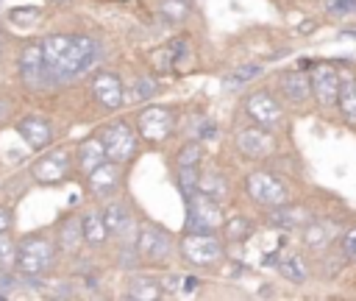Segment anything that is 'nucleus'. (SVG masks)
<instances>
[{
	"instance_id": "nucleus-1",
	"label": "nucleus",
	"mask_w": 356,
	"mask_h": 301,
	"mask_svg": "<svg viewBox=\"0 0 356 301\" xmlns=\"http://www.w3.org/2000/svg\"><path fill=\"white\" fill-rule=\"evenodd\" d=\"M44 64L53 75V81H70L83 75L100 56V47L89 36H72V33H53L42 42Z\"/></svg>"
},
{
	"instance_id": "nucleus-2",
	"label": "nucleus",
	"mask_w": 356,
	"mask_h": 301,
	"mask_svg": "<svg viewBox=\"0 0 356 301\" xmlns=\"http://www.w3.org/2000/svg\"><path fill=\"white\" fill-rule=\"evenodd\" d=\"M56 259V248L47 237L42 234H31L19 242V251H17V270L22 276H42L50 270Z\"/></svg>"
},
{
	"instance_id": "nucleus-3",
	"label": "nucleus",
	"mask_w": 356,
	"mask_h": 301,
	"mask_svg": "<svg viewBox=\"0 0 356 301\" xmlns=\"http://www.w3.org/2000/svg\"><path fill=\"white\" fill-rule=\"evenodd\" d=\"M222 226L220 201L195 192L186 198V231H217Z\"/></svg>"
},
{
	"instance_id": "nucleus-4",
	"label": "nucleus",
	"mask_w": 356,
	"mask_h": 301,
	"mask_svg": "<svg viewBox=\"0 0 356 301\" xmlns=\"http://www.w3.org/2000/svg\"><path fill=\"white\" fill-rule=\"evenodd\" d=\"M100 142L106 148V156L117 164L128 162L134 153H136V137L134 131L125 125V123H111L100 131Z\"/></svg>"
},
{
	"instance_id": "nucleus-5",
	"label": "nucleus",
	"mask_w": 356,
	"mask_h": 301,
	"mask_svg": "<svg viewBox=\"0 0 356 301\" xmlns=\"http://www.w3.org/2000/svg\"><path fill=\"white\" fill-rule=\"evenodd\" d=\"M248 192H250V198L256 201V203H261V206H267V209H275V206H281V203H286V198H289V192H286V187L273 176V173H250V178H248Z\"/></svg>"
},
{
	"instance_id": "nucleus-6",
	"label": "nucleus",
	"mask_w": 356,
	"mask_h": 301,
	"mask_svg": "<svg viewBox=\"0 0 356 301\" xmlns=\"http://www.w3.org/2000/svg\"><path fill=\"white\" fill-rule=\"evenodd\" d=\"M31 173H33V181H39V184H58L70 173V153L64 148H56V150L39 156L33 162Z\"/></svg>"
},
{
	"instance_id": "nucleus-7",
	"label": "nucleus",
	"mask_w": 356,
	"mask_h": 301,
	"mask_svg": "<svg viewBox=\"0 0 356 301\" xmlns=\"http://www.w3.org/2000/svg\"><path fill=\"white\" fill-rule=\"evenodd\" d=\"M245 111L264 128H278L284 123V109L270 92H253L245 100Z\"/></svg>"
},
{
	"instance_id": "nucleus-8",
	"label": "nucleus",
	"mask_w": 356,
	"mask_h": 301,
	"mask_svg": "<svg viewBox=\"0 0 356 301\" xmlns=\"http://www.w3.org/2000/svg\"><path fill=\"white\" fill-rule=\"evenodd\" d=\"M136 125H139V134L150 142H161L172 134V114L170 109L164 106H147L139 111L136 117Z\"/></svg>"
},
{
	"instance_id": "nucleus-9",
	"label": "nucleus",
	"mask_w": 356,
	"mask_h": 301,
	"mask_svg": "<svg viewBox=\"0 0 356 301\" xmlns=\"http://www.w3.org/2000/svg\"><path fill=\"white\" fill-rule=\"evenodd\" d=\"M184 254H186V259L189 262H195V265H211V262H217L220 259V254H222V248H220V242L211 237V231H189L186 237H184Z\"/></svg>"
},
{
	"instance_id": "nucleus-10",
	"label": "nucleus",
	"mask_w": 356,
	"mask_h": 301,
	"mask_svg": "<svg viewBox=\"0 0 356 301\" xmlns=\"http://www.w3.org/2000/svg\"><path fill=\"white\" fill-rule=\"evenodd\" d=\"M19 72H22V81L28 86H50L56 84L47 64H44V56H42V45H28L19 56Z\"/></svg>"
},
{
	"instance_id": "nucleus-11",
	"label": "nucleus",
	"mask_w": 356,
	"mask_h": 301,
	"mask_svg": "<svg viewBox=\"0 0 356 301\" xmlns=\"http://www.w3.org/2000/svg\"><path fill=\"white\" fill-rule=\"evenodd\" d=\"M234 142H236V150L242 156H248V159H264V156H270L275 150V142L264 131V125L261 128H239Z\"/></svg>"
},
{
	"instance_id": "nucleus-12",
	"label": "nucleus",
	"mask_w": 356,
	"mask_h": 301,
	"mask_svg": "<svg viewBox=\"0 0 356 301\" xmlns=\"http://www.w3.org/2000/svg\"><path fill=\"white\" fill-rule=\"evenodd\" d=\"M312 92L323 106H334L339 95V72L331 64H314L312 67Z\"/></svg>"
},
{
	"instance_id": "nucleus-13",
	"label": "nucleus",
	"mask_w": 356,
	"mask_h": 301,
	"mask_svg": "<svg viewBox=\"0 0 356 301\" xmlns=\"http://www.w3.org/2000/svg\"><path fill=\"white\" fill-rule=\"evenodd\" d=\"M92 95L103 109H120L122 98H125V89H122V81L114 72H100L92 81Z\"/></svg>"
},
{
	"instance_id": "nucleus-14",
	"label": "nucleus",
	"mask_w": 356,
	"mask_h": 301,
	"mask_svg": "<svg viewBox=\"0 0 356 301\" xmlns=\"http://www.w3.org/2000/svg\"><path fill=\"white\" fill-rule=\"evenodd\" d=\"M136 245H139V254L145 259H153V262L156 259H164L170 254V237H167V231L159 229V226H153V223H145L139 229Z\"/></svg>"
},
{
	"instance_id": "nucleus-15",
	"label": "nucleus",
	"mask_w": 356,
	"mask_h": 301,
	"mask_svg": "<svg viewBox=\"0 0 356 301\" xmlns=\"http://www.w3.org/2000/svg\"><path fill=\"white\" fill-rule=\"evenodd\" d=\"M17 134H19V137L25 139V145L33 148V150L44 148V145L53 139V128H50V123L42 120V117H22V120L17 123Z\"/></svg>"
},
{
	"instance_id": "nucleus-16",
	"label": "nucleus",
	"mask_w": 356,
	"mask_h": 301,
	"mask_svg": "<svg viewBox=\"0 0 356 301\" xmlns=\"http://www.w3.org/2000/svg\"><path fill=\"white\" fill-rule=\"evenodd\" d=\"M86 178H89V190L95 195L106 198V195H114L120 187V167H117V162H103Z\"/></svg>"
},
{
	"instance_id": "nucleus-17",
	"label": "nucleus",
	"mask_w": 356,
	"mask_h": 301,
	"mask_svg": "<svg viewBox=\"0 0 356 301\" xmlns=\"http://www.w3.org/2000/svg\"><path fill=\"white\" fill-rule=\"evenodd\" d=\"M103 220H106V229L111 231V234H117V237H125V242H134L131 237H134V217H131V212L122 206V203H117V201H111L106 209H103Z\"/></svg>"
},
{
	"instance_id": "nucleus-18",
	"label": "nucleus",
	"mask_w": 356,
	"mask_h": 301,
	"mask_svg": "<svg viewBox=\"0 0 356 301\" xmlns=\"http://www.w3.org/2000/svg\"><path fill=\"white\" fill-rule=\"evenodd\" d=\"M108 156H106V148H103V142H100V137L97 139H83L81 145H78V167H81V173H92L97 164H103Z\"/></svg>"
},
{
	"instance_id": "nucleus-19",
	"label": "nucleus",
	"mask_w": 356,
	"mask_h": 301,
	"mask_svg": "<svg viewBox=\"0 0 356 301\" xmlns=\"http://www.w3.org/2000/svg\"><path fill=\"white\" fill-rule=\"evenodd\" d=\"M281 92H284L289 100L300 103V100H306L309 92H312V78H306L303 72H286V75L281 78Z\"/></svg>"
},
{
	"instance_id": "nucleus-20",
	"label": "nucleus",
	"mask_w": 356,
	"mask_h": 301,
	"mask_svg": "<svg viewBox=\"0 0 356 301\" xmlns=\"http://www.w3.org/2000/svg\"><path fill=\"white\" fill-rule=\"evenodd\" d=\"M161 295V284L153 276H134L128 284V298L134 301H156Z\"/></svg>"
},
{
	"instance_id": "nucleus-21",
	"label": "nucleus",
	"mask_w": 356,
	"mask_h": 301,
	"mask_svg": "<svg viewBox=\"0 0 356 301\" xmlns=\"http://www.w3.org/2000/svg\"><path fill=\"white\" fill-rule=\"evenodd\" d=\"M81 229H83V240H86L89 245H103V242H106L108 229H106L103 215H97V212H86V215L81 217Z\"/></svg>"
},
{
	"instance_id": "nucleus-22",
	"label": "nucleus",
	"mask_w": 356,
	"mask_h": 301,
	"mask_svg": "<svg viewBox=\"0 0 356 301\" xmlns=\"http://www.w3.org/2000/svg\"><path fill=\"white\" fill-rule=\"evenodd\" d=\"M337 106L342 109L345 120L356 125V81L353 78H345L339 84V95H337Z\"/></svg>"
},
{
	"instance_id": "nucleus-23",
	"label": "nucleus",
	"mask_w": 356,
	"mask_h": 301,
	"mask_svg": "<svg viewBox=\"0 0 356 301\" xmlns=\"http://www.w3.org/2000/svg\"><path fill=\"white\" fill-rule=\"evenodd\" d=\"M197 192H203V195H209V198H214V201H225V195H228V184L222 181V176L220 173H200V178H197Z\"/></svg>"
},
{
	"instance_id": "nucleus-24",
	"label": "nucleus",
	"mask_w": 356,
	"mask_h": 301,
	"mask_svg": "<svg viewBox=\"0 0 356 301\" xmlns=\"http://www.w3.org/2000/svg\"><path fill=\"white\" fill-rule=\"evenodd\" d=\"M270 220H273V226H278V229H298V226L306 220V212L298 209V206L281 203V206H275V212H273Z\"/></svg>"
},
{
	"instance_id": "nucleus-25",
	"label": "nucleus",
	"mask_w": 356,
	"mask_h": 301,
	"mask_svg": "<svg viewBox=\"0 0 356 301\" xmlns=\"http://www.w3.org/2000/svg\"><path fill=\"white\" fill-rule=\"evenodd\" d=\"M58 240H61V248L64 251H75L78 242L83 240V229H81V220L72 217V220H64L61 229H58Z\"/></svg>"
},
{
	"instance_id": "nucleus-26",
	"label": "nucleus",
	"mask_w": 356,
	"mask_h": 301,
	"mask_svg": "<svg viewBox=\"0 0 356 301\" xmlns=\"http://www.w3.org/2000/svg\"><path fill=\"white\" fill-rule=\"evenodd\" d=\"M17 251H19V245L8 237V231H0V270L17 268Z\"/></svg>"
},
{
	"instance_id": "nucleus-27",
	"label": "nucleus",
	"mask_w": 356,
	"mask_h": 301,
	"mask_svg": "<svg viewBox=\"0 0 356 301\" xmlns=\"http://www.w3.org/2000/svg\"><path fill=\"white\" fill-rule=\"evenodd\" d=\"M197 178H200V173H197V164H186V167H178V187H181L184 198H189V195H195V192H197Z\"/></svg>"
},
{
	"instance_id": "nucleus-28",
	"label": "nucleus",
	"mask_w": 356,
	"mask_h": 301,
	"mask_svg": "<svg viewBox=\"0 0 356 301\" xmlns=\"http://www.w3.org/2000/svg\"><path fill=\"white\" fill-rule=\"evenodd\" d=\"M39 17H42V11H39V8H33V6H19V8H11V11H8L11 25H19V28L36 25V22H39Z\"/></svg>"
},
{
	"instance_id": "nucleus-29",
	"label": "nucleus",
	"mask_w": 356,
	"mask_h": 301,
	"mask_svg": "<svg viewBox=\"0 0 356 301\" xmlns=\"http://www.w3.org/2000/svg\"><path fill=\"white\" fill-rule=\"evenodd\" d=\"M281 273L289 279V281H303L306 279V262L300 256H284L281 259Z\"/></svg>"
},
{
	"instance_id": "nucleus-30",
	"label": "nucleus",
	"mask_w": 356,
	"mask_h": 301,
	"mask_svg": "<svg viewBox=\"0 0 356 301\" xmlns=\"http://www.w3.org/2000/svg\"><path fill=\"white\" fill-rule=\"evenodd\" d=\"M222 234H225L228 240L239 242V240H245V237L250 234V223H248L245 217H231L228 223H222Z\"/></svg>"
},
{
	"instance_id": "nucleus-31",
	"label": "nucleus",
	"mask_w": 356,
	"mask_h": 301,
	"mask_svg": "<svg viewBox=\"0 0 356 301\" xmlns=\"http://www.w3.org/2000/svg\"><path fill=\"white\" fill-rule=\"evenodd\" d=\"M261 72V67L259 64H250V67H236L234 72H228L225 75V84L228 86H236V84H245V81H250L253 75H259Z\"/></svg>"
},
{
	"instance_id": "nucleus-32",
	"label": "nucleus",
	"mask_w": 356,
	"mask_h": 301,
	"mask_svg": "<svg viewBox=\"0 0 356 301\" xmlns=\"http://www.w3.org/2000/svg\"><path fill=\"white\" fill-rule=\"evenodd\" d=\"M167 290L170 293H195L197 290V279L195 276H170L167 279Z\"/></svg>"
},
{
	"instance_id": "nucleus-33",
	"label": "nucleus",
	"mask_w": 356,
	"mask_h": 301,
	"mask_svg": "<svg viewBox=\"0 0 356 301\" xmlns=\"http://www.w3.org/2000/svg\"><path fill=\"white\" fill-rule=\"evenodd\" d=\"M186 11H189V6L184 3V0H161V14L167 17V20H184L186 17Z\"/></svg>"
},
{
	"instance_id": "nucleus-34",
	"label": "nucleus",
	"mask_w": 356,
	"mask_h": 301,
	"mask_svg": "<svg viewBox=\"0 0 356 301\" xmlns=\"http://www.w3.org/2000/svg\"><path fill=\"white\" fill-rule=\"evenodd\" d=\"M200 156H203V145L200 142H189L181 156H178V167H186V164H200Z\"/></svg>"
},
{
	"instance_id": "nucleus-35",
	"label": "nucleus",
	"mask_w": 356,
	"mask_h": 301,
	"mask_svg": "<svg viewBox=\"0 0 356 301\" xmlns=\"http://www.w3.org/2000/svg\"><path fill=\"white\" fill-rule=\"evenodd\" d=\"M325 11L334 17H350L356 11V0H325Z\"/></svg>"
},
{
	"instance_id": "nucleus-36",
	"label": "nucleus",
	"mask_w": 356,
	"mask_h": 301,
	"mask_svg": "<svg viewBox=\"0 0 356 301\" xmlns=\"http://www.w3.org/2000/svg\"><path fill=\"white\" fill-rule=\"evenodd\" d=\"M156 92V84L150 81V78H142L139 84H136V89H134V98H147V95H153Z\"/></svg>"
},
{
	"instance_id": "nucleus-37",
	"label": "nucleus",
	"mask_w": 356,
	"mask_h": 301,
	"mask_svg": "<svg viewBox=\"0 0 356 301\" xmlns=\"http://www.w3.org/2000/svg\"><path fill=\"white\" fill-rule=\"evenodd\" d=\"M214 134H217V128H214L211 120H200V123H197V137H200V139H209V137H214Z\"/></svg>"
},
{
	"instance_id": "nucleus-38",
	"label": "nucleus",
	"mask_w": 356,
	"mask_h": 301,
	"mask_svg": "<svg viewBox=\"0 0 356 301\" xmlns=\"http://www.w3.org/2000/svg\"><path fill=\"white\" fill-rule=\"evenodd\" d=\"M11 209L8 206H0V231H8L11 229Z\"/></svg>"
},
{
	"instance_id": "nucleus-39",
	"label": "nucleus",
	"mask_w": 356,
	"mask_h": 301,
	"mask_svg": "<svg viewBox=\"0 0 356 301\" xmlns=\"http://www.w3.org/2000/svg\"><path fill=\"white\" fill-rule=\"evenodd\" d=\"M345 248H348V254L356 259V229L348 231V237H345Z\"/></svg>"
},
{
	"instance_id": "nucleus-40",
	"label": "nucleus",
	"mask_w": 356,
	"mask_h": 301,
	"mask_svg": "<svg viewBox=\"0 0 356 301\" xmlns=\"http://www.w3.org/2000/svg\"><path fill=\"white\" fill-rule=\"evenodd\" d=\"M6 114V100H0V117Z\"/></svg>"
}]
</instances>
